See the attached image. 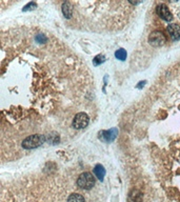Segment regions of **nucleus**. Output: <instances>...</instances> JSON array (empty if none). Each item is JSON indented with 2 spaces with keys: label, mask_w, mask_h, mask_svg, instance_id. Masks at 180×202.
Here are the masks:
<instances>
[{
  "label": "nucleus",
  "mask_w": 180,
  "mask_h": 202,
  "mask_svg": "<svg viewBox=\"0 0 180 202\" xmlns=\"http://www.w3.org/2000/svg\"><path fill=\"white\" fill-rule=\"evenodd\" d=\"M115 56H116V58L120 59V60H124V59L127 58V52H125L123 49H118V51H116Z\"/></svg>",
  "instance_id": "nucleus-12"
},
{
  "label": "nucleus",
  "mask_w": 180,
  "mask_h": 202,
  "mask_svg": "<svg viewBox=\"0 0 180 202\" xmlns=\"http://www.w3.org/2000/svg\"><path fill=\"white\" fill-rule=\"evenodd\" d=\"M166 41V38H165L164 34L160 31H154L150 34L148 36V42H150L151 45L155 47H159L162 46L163 44Z\"/></svg>",
  "instance_id": "nucleus-3"
},
{
  "label": "nucleus",
  "mask_w": 180,
  "mask_h": 202,
  "mask_svg": "<svg viewBox=\"0 0 180 202\" xmlns=\"http://www.w3.org/2000/svg\"><path fill=\"white\" fill-rule=\"evenodd\" d=\"M68 202H86V200L80 194H71L68 198Z\"/></svg>",
  "instance_id": "nucleus-9"
},
{
  "label": "nucleus",
  "mask_w": 180,
  "mask_h": 202,
  "mask_svg": "<svg viewBox=\"0 0 180 202\" xmlns=\"http://www.w3.org/2000/svg\"><path fill=\"white\" fill-rule=\"evenodd\" d=\"M45 141H46V137H44L43 135L36 134V135H31L26 137L22 141V146L26 150H32V148H36L38 146L42 145Z\"/></svg>",
  "instance_id": "nucleus-1"
},
{
  "label": "nucleus",
  "mask_w": 180,
  "mask_h": 202,
  "mask_svg": "<svg viewBox=\"0 0 180 202\" xmlns=\"http://www.w3.org/2000/svg\"><path fill=\"white\" fill-rule=\"evenodd\" d=\"M94 173L99 180H101V181L103 180V178H104V176H105V170L101 164H97V165L95 166Z\"/></svg>",
  "instance_id": "nucleus-8"
},
{
  "label": "nucleus",
  "mask_w": 180,
  "mask_h": 202,
  "mask_svg": "<svg viewBox=\"0 0 180 202\" xmlns=\"http://www.w3.org/2000/svg\"><path fill=\"white\" fill-rule=\"evenodd\" d=\"M118 131L116 129H112L110 131H103L100 133V139L104 140L106 142H111L113 140H115V138L117 137Z\"/></svg>",
  "instance_id": "nucleus-7"
},
{
  "label": "nucleus",
  "mask_w": 180,
  "mask_h": 202,
  "mask_svg": "<svg viewBox=\"0 0 180 202\" xmlns=\"http://www.w3.org/2000/svg\"><path fill=\"white\" fill-rule=\"evenodd\" d=\"M142 195L140 192L138 191H132L130 194V199L132 200V202H140L141 201Z\"/></svg>",
  "instance_id": "nucleus-11"
},
{
  "label": "nucleus",
  "mask_w": 180,
  "mask_h": 202,
  "mask_svg": "<svg viewBox=\"0 0 180 202\" xmlns=\"http://www.w3.org/2000/svg\"><path fill=\"white\" fill-rule=\"evenodd\" d=\"M77 185L82 189H91L95 185V178L91 173H82L77 179Z\"/></svg>",
  "instance_id": "nucleus-2"
},
{
  "label": "nucleus",
  "mask_w": 180,
  "mask_h": 202,
  "mask_svg": "<svg viewBox=\"0 0 180 202\" xmlns=\"http://www.w3.org/2000/svg\"><path fill=\"white\" fill-rule=\"evenodd\" d=\"M90 122V118L86 113H78L73 119V126L77 129H81L88 126Z\"/></svg>",
  "instance_id": "nucleus-4"
},
{
  "label": "nucleus",
  "mask_w": 180,
  "mask_h": 202,
  "mask_svg": "<svg viewBox=\"0 0 180 202\" xmlns=\"http://www.w3.org/2000/svg\"><path fill=\"white\" fill-rule=\"evenodd\" d=\"M104 60H105L104 56H101V55H98V56L95 57V59H94V64H95V65H99V64H100V63L104 62Z\"/></svg>",
  "instance_id": "nucleus-14"
},
{
  "label": "nucleus",
  "mask_w": 180,
  "mask_h": 202,
  "mask_svg": "<svg viewBox=\"0 0 180 202\" xmlns=\"http://www.w3.org/2000/svg\"><path fill=\"white\" fill-rule=\"evenodd\" d=\"M46 139H49L53 144H56L60 140V138H59V136H58L56 133H52V134H50L49 138H46Z\"/></svg>",
  "instance_id": "nucleus-13"
},
{
  "label": "nucleus",
  "mask_w": 180,
  "mask_h": 202,
  "mask_svg": "<svg viewBox=\"0 0 180 202\" xmlns=\"http://www.w3.org/2000/svg\"><path fill=\"white\" fill-rule=\"evenodd\" d=\"M167 32L173 41L180 40V25L178 24H170L167 26Z\"/></svg>",
  "instance_id": "nucleus-6"
},
{
  "label": "nucleus",
  "mask_w": 180,
  "mask_h": 202,
  "mask_svg": "<svg viewBox=\"0 0 180 202\" xmlns=\"http://www.w3.org/2000/svg\"><path fill=\"white\" fill-rule=\"evenodd\" d=\"M62 12H63V14H64L65 17L71 18L72 17V12H73V10H72V5L70 4L69 2H64L62 4Z\"/></svg>",
  "instance_id": "nucleus-10"
},
{
  "label": "nucleus",
  "mask_w": 180,
  "mask_h": 202,
  "mask_svg": "<svg viewBox=\"0 0 180 202\" xmlns=\"http://www.w3.org/2000/svg\"><path fill=\"white\" fill-rule=\"evenodd\" d=\"M156 12H157V15L160 18H162L163 20H165V21H172V20H173V15H172V13L170 12V10L167 9L166 5L163 4V3L157 5Z\"/></svg>",
  "instance_id": "nucleus-5"
}]
</instances>
